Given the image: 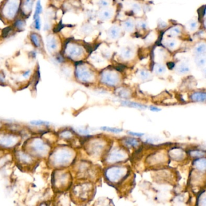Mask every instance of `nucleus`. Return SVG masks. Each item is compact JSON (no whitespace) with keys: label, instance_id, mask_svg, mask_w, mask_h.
I'll use <instances>...</instances> for the list:
<instances>
[{"label":"nucleus","instance_id":"obj_15","mask_svg":"<svg viewBox=\"0 0 206 206\" xmlns=\"http://www.w3.org/2000/svg\"><path fill=\"white\" fill-rule=\"evenodd\" d=\"M190 98L195 102H206V92H195L194 93Z\"/></svg>","mask_w":206,"mask_h":206},{"label":"nucleus","instance_id":"obj_2","mask_svg":"<svg viewBox=\"0 0 206 206\" xmlns=\"http://www.w3.org/2000/svg\"><path fill=\"white\" fill-rule=\"evenodd\" d=\"M103 172L106 181L115 186L123 184L129 175L128 167L120 164L106 166Z\"/></svg>","mask_w":206,"mask_h":206},{"label":"nucleus","instance_id":"obj_35","mask_svg":"<svg viewBox=\"0 0 206 206\" xmlns=\"http://www.w3.org/2000/svg\"><path fill=\"white\" fill-rule=\"evenodd\" d=\"M30 123L33 125H36V126H41V125H49V123L47 121H41V120H35V121H32L30 122Z\"/></svg>","mask_w":206,"mask_h":206},{"label":"nucleus","instance_id":"obj_44","mask_svg":"<svg viewBox=\"0 0 206 206\" xmlns=\"http://www.w3.org/2000/svg\"><path fill=\"white\" fill-rule=\"evenodd\" d=\"M203 75H204V77L206 79V68H205L203 70Z\"/></svg>","mask_w":206,"mask_h":206},{"label":"nucleus","instance_id":"obj_42","mask_svg":"<svg viewBox=\"0 0 206 206\" xmlns=\"http://www.w3.org/2000/svg\"><path fill=\"white\" fill-rule=\"evenodd\" d=\"M150 109L152 111H158L160 110V109H159V108H158L157 107H155V106H151Z\"/></svg>","mask_w":206,"mask_h":206},{"label":"nucleus","instance_id":"obj_8","mask_svg":"<svg viewBox=\"0 0 206 206\" xmlns=\"http://www.w3.org/2000/svg\"><path fill=\"white\" fill-rule=\"evenodd\" d=\"M14 158L21 166L25 167H32L37 160L23 149L15 151Z\"/></svg>","mask_w":206,"mask_h":206},{"label":"nucleus","instance_id":"obj_18","mask_svg":"<svg viewBox=\"0 0 206 206\" xmlns=\"http://www.w3.org/2000/svg\"><path fill=\"white\" fill-rule=\"evenodd\" d=\"M47 47L50 51H55L57 49L58 43L55 37L49 36L47 38Z\"/></svg>","mask_w":206,"mask_h":206},{"label":"nucleus","instance_id":"obj_3","mask_svg":"<svg viewBox=\"0 0 206 206\" xmlns=\"http://www.w3.org/2000/svg\"><path fill=\"white\" fill-rule=\"evenodd\" d=\"M94 183L88 180H79L73 184L71 195L77 203L83 204L88 201L93 195Z\"/></svg>","mask_w":206,"mask_h":206},{"label":"nucleus","instance_id":"obj_12","mask_svg":"<svg viewBox=\"0 0 206 206\" xmlns=\"http://www.w3.org/2000/svg\"><path fill=\"white\" fill-rule=\"evenodd\" d=\"M82 49L76 45H70L67 50V54L71 58H77L79 57L82 53Z\"/></svg>","mask_w":206,"mask_h":206},{"label":"nucleus","instance_id":"obj_30","mask_svg":"<svg viewBox=\"0 0 206 206\" xmlns=\"http://www.w3.org/2000/svg\"><path fill=\"white\" fill-rule=\"evenodd\" d=\"M101 129L105 131L108 132H111L112 133H119L122 131V129H119V128H110V127H107V126H103L101 128Z\"/></svg>","mask_w":206,"mask_h":206},{"label":"nucleus","instance_id":"obj_23","mask_svg":"<svg viewBox=\"0 0 206 206\" xmlns=\"http://www.w3.org/2000/svg\"><path fill=\"white\" fill-rule=\"evenodd\" d=\"M134 55L133 51L130 48H125L121 52V56L124 59H129L132 58Z\"/></svg>","mask_w":206,"mask_h":206},{"label":"nucleus","instance_id":"obj_40","mask_svg":"<svg viewBox=\"0 0 206 206\" xmlns=\"http://www.w3.org/2000/svg\"><path fill=\"white\" fill-rule=\"evenodd\" d=\"M200 205V206H206V196L201 198Z\"/></svg>","mask_w":206,"mask_h":206},{"label":"nucleus","instance_id":"obj_14","mask_svg":"<svg viewBox=\"0 0 206 206\" xmlns=\"http://www.w3.org/2000/svg\"><path fill=\"white\" fill-rule=\"evenodd\" d=\"M8 6H7L6 9V13L7 17L9 18H13L14 15H15L16 12L18 9V4H17V1H10L9 2Z\"/></svg>","mask_w":206,"mask_h":206},{"label":"nucleus","instance_id":"obj_36","mask_svg":"<svg viewBox=\"0 0 206 206\" xmlns=\"http://www.w3.org/2000/svg\"><path fill=\"white\" fill-rule=\"evenodd\" d=\"M42 12V6L41 5V1H39L37 2L36 6V10L35 13L37 15H40Z\"/></svg>","mask_w":206,"mask_h":206},{"label":"nucleus","instance_id":"obj_24","mask_svg":"<svg viewBox=\"0 0 206 206\" xmlns=\"http://www.w3.org/2000/svg\"><path fill=\"white\" fill-rule=\"evenodd\" d=\"M166 67L160 64H156L154 66V72L158 75H162L166 72Z\"/></svg>","mask_w":206,"mask_h":206},{"label":"nucleus","instance_id":"obj_31","mask_svg":"<svg viewBox=\"0 0 206 206\" xmlns=\"http://www.w3.org/2000/svg\"><path fill=\"white\" fill-rule=\"evenodd\" d=\"M181 29L179 27H174L169 30V35L172 36H177L180 35Z\"/></svg>","mask_w":206,"mask_h":206},{"label":"nucleus","instance_id":"obj_16","mask_svg":"<svg viewBox=\"0 0 206 206\" xmlns=\"http://www.w3.org/2000/svg\"><path fill=\"white\" fill-rule=\"evenodd\" d=\"M175 70H176V71L178 74H185L190 72V68L187 64L185 62H182L177 65Z\"/></svg>","mask_w":206,"mask_h":206},{"label":"nucleus","instance_id":"obj_45","mask_svg":"<svg viewBox=\"0 0 206 206\" xmlns=\"http://www.w3.org/2000/svg\"><path fill=\"white\" fill-rule=\"evenodd\" d=\"M29 74H30V71H26V72L23 74V76H24V77H26V76H27Z\"/></svg>","mask_w":206,"mask_h":206},{"label":"nucleus","instance_id":"obj_43","mask_svg":"<svg viewBox=\"0 0 206 206\" xmlns=\"http://www.w3.org/2000/svg\"><path fill=\"white\" fill-rule=\"evenodd\" d=\"M100 3L101 4L102 6H107L108 4V2H106V1H100Z\"/></svg>","mask_w":206,"mask_h":206},{"label":"nucleus","instance_id":"obj_46","mask_svg":"<svg viewBox=\"0 0 206 206\" xmlns=\"http://www.w3.org/2000/svg\"><path fill=\"white\" fill-rule=\"evenodd\" d=\"M204 24H205V26L206 27V20L205 21V22H204Z\"/></svg>","mask_w":206,"mask_h":206},{"label":"nucleus","instance_id":"obj_20","mask_svg":"<svg viewBox=\"0 0 206 206\" xmlns=\"http://www.w3.org/2000/svg\"><path fill=\"white\" fill-rule=\"evenodd\" d=\"M195 62L197 67H203L206 64V56L204 55L197 56L195 59Z\"/></svg>","mask_w":206,"mask_h":206},{"label":"nucleus","instance_id":"obj_27","mask_svg":"<svg viewBox=\"0 0 206 206\" xmlns=\"http://www.w3.org/2000/svg\"><path fill=\"white\" fill-rule=\"evenodd\" d=\"M124 28L127 31H132L134 28V22L131 20H127L123 23Z\"/></svg>","mask_w":206,"mask_h":206},{"label":"nucleus","instance_id":"obj_7","mask_svg":"<svg viewBox=\"0 0 206 206\" xmlns=\"http://www.w3.org/2000/svg\"><path fill=\"white\" fill-rule=\"evenodd\" d=\"M85 146L87 154L94 158H103L110 148L108 142L101 139H93L87 141Z\"/></svg>","mask_w":206,"mask_h":206},{"label":"nucleus","instance_id":"obj_13","mask_svg":"<svg viewBox=\"0 0 206 206\" xmlns=\"http://www.w3.org/2000/svg\"><path fill=\"white\" fill-rule=\"evenodd\" d=\"M121 141L126 148H137L140 144L139 140L135 138H132V137H126V138L122 140Z\"/></svg>","mask_w":206,"mask_h":206},{"label":"nucleus","instance_id":"obj_37","mask_svg":"<svg viewBox=\"0 0 206 206\" xmlns=\"http://www.w3.org/2000/svg\"><path fill=\"white\" fill-rule=\"evenodd\" d=\"M15 26H16L18 28L21 29L22 28H23V27L24 26V22L23 21H21V20L18 19L16 22H15Z\"/></svg>","mask_w":206,"mask_h":206},{"label":"nucleus","instance_id":"obj_6","mask_svg":"<svg viewBox=\"0 0 206 206\" xmlns=\"http://www.w3.org/2000/svg\"><path fill=\"white\" fill-rule=\"evenodd\" d=\"M128 158L127 151L122 147L110 146L102 158L103 163L106 166L120 164L124 163Z\"/></svg>","mask_w":206,"mask_h":206},{"label":"nucleus","instance_id":"obj_28","mask_svg":"<svg viewBox=\"0 0 206 206\" xmlns=\"http://www.w3.org/2000/svg\"><path fill=\"white\" fill-rule=\"evenodd\" d=\"M177 44H178L177 41L175 40H167L165 43L166 46L170 49H174L176 48V47L177 46Z\"/></svg>","mask_w":206,"mask_h":206},{"label":"nucleus","instance_id":"obj_33","mask_svg":"<svg viewBox=\"0 0 206 206\" xmlns=\"http://www.w3.org/2000/svg\"><path fill=\"white\" fill-rule=\"evenodd\" d=\"M60 135L61 138H62L63 139L67 140H69L71 139L72 137H73V134L69 131H65L61 132Z\"/></svg>","mask_w":206,"mask_h":206},{"label":"nucleus","instance_id":"obj_41","mask_svg":"<svg viewBox=\"0 0 206 206\" xmlns=\"http://www.w3.org/2000/svg\"><path fill=\"white\" fill-rule=\"evenodd\" d=\"M129 134L133 135V136H136V137H141L143 135V134L141 133H137V132H129Z\"/></svg>","mask_w":206,"mask_h":206},{"label":"nucleus","instance_id":"obj_17","mask_svg":"<svg viewBox=\"0 0 206 206\" xmlns=\"http://www.w3.org/2000/svg\"><path fill=\"white\" fill-rule=\"evenodd\" d=\"M194 53L196 56H202L206 53V43L198 44L194 49Z\"/></svg>","mask_w":206,"mask_h":206},{"label":"nucleus","instance_id":"obj_9","mask_svg":"<svg viewBox=\"0 0 206 206\" xmlns=\"http://www.w3.org/2000/svg\"><path fill=\"white\" fill-rule=\"evenodd\" d=\"M19 142V137L13 134H5L1 136L0 143L2 148L12 149L16 147Z\"/></svg>","mask_w":206,"mask_h":206},{"label":"nucleus","instance_id":"obj_34","mask_svg":"<svg viewBox=\"0 0 206 206\" xmlns=\"http://www.w3.org/2000/svg\"><path fill=\"white\" fill-rule=\"evenodd\" d=\"M117 93H118V95L120 97L126 98L129 96V93L125 89H120V90L117 91Z\"/></svg>","mask_w":206,"mask_h":206},{"label":"nucleus","instance_id":"obj_5","mask_svg":"<svg viewBox=\"0 0 206 206\" xmlns=\"http://www.w3.org/2000/svg\"><path fill=\"white\" fill-rule=\"evenodd\" d=\"M51 183L56 191L64 192L73 186L72 174L67 169H55L52 173Z\"/></svg>","mask_w":206,"mask_h":206},{"label":"nucleus","instance_id":"obj_4","mask_svg":"<svg viewBox=\"0 0 206 206\" xmlns=\"http://www.w3.org/2000/svg\"><path fill=\"white\" fill-rule=\"evenodd\" d=\"M23 149L36 159H47L52 151L49 143L39 138H35L26 142Z\"/></svg>","mask_w":206,"mask_h":206},{"label":"nucleus","instance_id":"obj_10","mask_svg":"<svg viewBox=\"0 0 206 206\" xmlns=\"http://www.w3.org/2000/svg\"><path fill=\"white\" fill-rule=\"evenodd\" d=\"M76 74H77V77L78 79L83 82H89L92 80L93 78L92 72L85 67H78L77 68Z\"/></svg>","mask_w":206,"mask_h":206},{"label":"nucleus","instance_id":"obj_32","mask_svg":"<svg viewBox=\"0 0 206 206\" xmlns=\"http://www.w3.org/2000/svg\"><path fill=\"white\" fill-rule=\"evenodd\" d=\"M198 22H197V21H196L195 20H192L191 21H190L189 23L188 24V28L190 31H191V32L195 31V30L198 28Z\"/></svg>","mask_w":206,"mask_h":206},{"label":"nucleus","instance_id":"obj_38","mask_svg":"<svg viewBox=\"0 0 206 206\" xmlns=\"http://www.w3.org/2000/svg\"><path fill=\"white\" fill-rule=\"evenodd\" d=\"M192 155L194 157H203L204 155V153L202 151H194L192 152Z\"/></svg>","mask_w":206,"mask_h":206},{"label":"nucleus","instance_id":"obj_22","mask_svg":"<svg viewBox=\"0 0 206 206\" xmlns=\"http://www.w3.org/2000/svg\"><path fill=\"white\" fill-rule=\"evenodd\" d=\"M122 104L125 106H129V107H133L135 108H140V109H144L146 108V106L143 105H141L138 103L132 102H128V101H123Z\"/></svg>","mask_w":206,"mask_h":206},{"label":"nucleus","instance_id":"obj_21","mask_svg":"<svg viewBox=\"0 0 206 206\" xmlns=\"http://www.w3.org/2000/svg\"><path fill=\"white\" fill-rule=\"evenodd\" d=\"M195 165L196 168L200 171L206 170V159L201 158L196 160Z\"/></svg>","mask_w":206,"mask_h":206},{"label":"nucleus","instance_id":"obj_39","mask_svg":"<svg viewBox=\"0 0 206 206\" xmlns=\"http://www.w3.org/2000/svg\"><path fill=\"white\" fill-rule=\"evenodd\" d=\"M10 30H11V28L10 27H8L4 28L3 31V36L4 37L6 36L9 33V31H10Z\"/></svg>","mask_w":206,"mask_h":206},{"label":"nucleus","instance_id":"obj_11","mask_svg":"<svg viewBox=\"0 0 206 206\" xmlns=\"http://www.w3.org/2000/svg\"><path fill=\"white\" fill-rule=\"evenodd\" d=\"M119 80L117 74L114 72L106 71L102 73V80L103 83L110 86L116 85Z\"/></svg>","mask_w":206,"mask_h":206},{"label":"nucleus","instance_id":"obj_26","mask_svg":"<svg viewBox=\"0 0 206 206\" xmlns=\"http://www.w3.org/2000/svg\"><path fill=\"white\" fill-rule=\"evenodd\" d=\"M30 39L36 47H39L40 46V40L37 35L36 33L31 34L30 35Z\"/></svg>","mask_w":206,"mask_h":206},{"label":"nucleus","instance_id":"obj_19","mask_svg":"<svg viewBox=\"0 0 206 206\" xmlns=\"http://www.w3.org/2000/svg\"><path fill=\"white\" fill-rule=\"evenodd\" d=\"M120 28L116 26H114L109 30L108 35L112 39L115 40L119 37L120 35Z\"/></svg>","mask_w":206,"mask_h":206},{"label":"nucleus","instance_id":"obj_25","mask_svg":"<svg viewBox=\"0 0 206 206\" xmlns=\"http://www.w3.org/2000/svg\"><path fill=\"white\" fill-rule=\"evenodd\" d=\"M139 77L142 80H146L151 78V74L146 70H140L139 72Z\"/></svg>","mask_w":206,"mask_h":206},{"label":"nucleus","instance_id":"obj_29","mask_svg":"<svg viewBox=\"0 0 206 206\" xmlns=\"http://www.w3.org/2000/svg\"><path fill=\"white\" fill-rule=\"evenodd\" d=\"M111 16H112V13H111V11L110 10H103V11H102V12L100 15L101 18L102 19H104V20L110 19L111 17Z\"/></svg>","mask_w":206,"mask_h":206},{"label":"nucleus","instance_id":"obj_1","mask_svg":"<svg viewBox=\"0 0 206 206\" xmlns=\"http://www.w3.org/2000/svg\"><path fill=\"white\" fill-rule=\"evenodd\" d=\"M77 157V152L71 147L60 146L52 149L47 162L48 164L55 169H67L73 165Z\"/></svg>","mask_w":206,"mask_h":206}]
</instances>
